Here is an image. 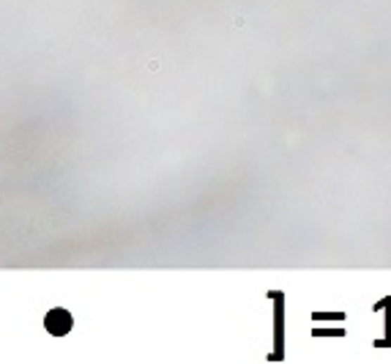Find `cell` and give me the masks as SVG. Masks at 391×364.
Instances as JSON below:
<instances>
[{"label":"cell","mask_w":391,"mask_h":364,"mask_svg":"<svg viewBox=\"0 0 391 364\" xmlns=\"http://www.w3.org/2000/svg\"><path fill=\"white\" fill-rule=\"evenodd\" d=\"M44 326H47L49 334H55V337L69 334V329H72V315L66 310H49L47 318H44Z\"/></svg>","instance_id":"6da1fadb"}]
</instances>
